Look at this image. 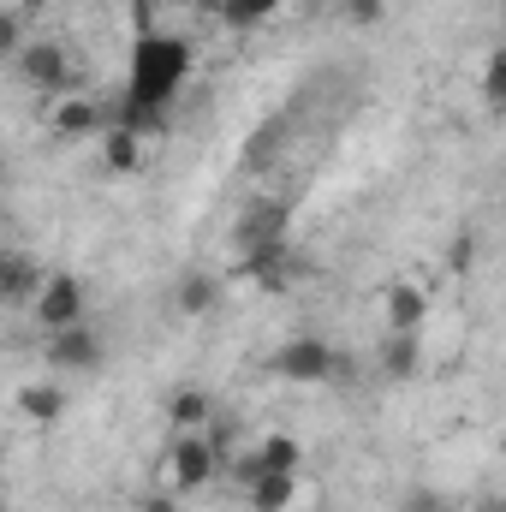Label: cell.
Instances as JSON below:
<instances>
[{"instance_id": "6da1fadb", "label": "cell", "mask_w": 506, "mask_h": 512, "mask_svg": "<svg viewBox=\"0 0 506 512\" xmlns=\"http://www.w3.org/2000/svg\"><path fill=\"white\" fill-rule=\"evenodd\" d=\"M191 42L185 36H161V30H143L131 42V60H126V96H120V114L114 126L126 131H149L161 126V108L179 96V84L191 78Z\"/></svg>"}, {"instance_id": "7a4b0ae2", "label": "cell", "mask_w": 506, "mask_h": 512, "mask_svg": "<svg viewBox=\"0 0 506 512\" xmlns=\"http://www.w3.org/2000/svg\"><path fill=\"white\" fill-rule=\"evenodd\" d=\"M274 376L304 382V387H322V382H334V376H340V352H334L328 340H316V334L286 340V346L274 352Z\"/></svg>"}, {"instance_id": "3957f363", "label": "cell", "mask_w": 506, "mask_h": 512, "mask_svg": "<svg viewBox=\"0 0 506 512\" xmlns=\"http://www.w3.org/2000/svg\"><path fill=\"white\" fill-rule=\"evenodd\" d=\"M221 477V453L203 441V435H179L173 447H167V483H173V495H197V489H209Z\"/></svg>"}, {"instance_id": "277c9868", "label": "cell", "mask_w": 506, "mask_h": 512, "mask_svg": "<svg viewBox=\"0 0 506 512\" xmlns=\"http://www.w3.org/2000/svg\"><path fill=\"white\" fill-rule=\"evenodd\" d=\"M18 78L30 84V90H78V60L60 48V42H30V48H18Z\"/></svg>"}, {"instance_id": "5b68a950", "label": "cell", "mask_w": 506, "mask_h": 512, "mask_svg": "<svg viewBox=\"0 0 506 512\" xmlns=\"http://www.w3.org/2000/svg\"><path fill=\"white\" fill-rule=\"evenodd\" d=\"M30 310H36V322L54 334V328H78L84 322V280L78 274H48L42 280V292L30 298Z\"/></svg>"}, {"instance_id": "8992f818", "label": "cell", "mask_w": 506, "mask_h": 512, "mask_svg": "<svg viewBox=\"0 0 506 512\" xmlns=\"http://www.w3.org/2000/svg\"><path fill=\"white\" fill-rule=\"evenodd\" d=\"M42 358H48V370H96V364H102V334H96L90 322L54 328L48 346H42Z\"/></svg>"}, {"instance_id": "52a82bcc", "label": "cell", "mask_w": 506, "mask_h": 512, "mask_svg": "<svg viewBox=\"0 0 506 512\" xmlns=\"http://www.w3.org/2000/svg\"><path fill=\"white\" fill-rule=\"evenodd\" d=\"M286 221H292L286 197H262V203H251V209L239 215V233H233V245H239V251L274 245V239H286Z\"/></svg>"}, {"instance_id": "ba28073f", "label": "cell", "mask_w": 506, "mask_h": 512, "mask_svg": "<svg viewBox=\"0 0 506 512\" xmlns=\"http://www.w3.org/2000/svg\"><path fill=\"white\" fill-rule=\"evenodd\" d=\"M42 280H48V274H42L36 256L30 251H6V245H0V304H12V310L30 304V298L42 292Z\"/></svg>"}, {"instance_id": "9c48e42d", "label": "cell", "mask_w": 506, "mask_h": 512, "mask_svg": "<svg viewBox=\"0 0 506 512\" xmlns=\"http://www.w3.org/2000/svg\"><path fill=\"white\" fill-rule=\"evenodd\" d=\"M298 459H304V447L292 435H262L251 453L239 459V483H251L256 471H298Z\"/></svg>"}, {"instance_id": "30bf717a", "label": "cell", "mask_w": 506, "mask_h": 512, "mask_svg": "<svg viewBox=\"0 0 506 512\" xmlns=\"http://www.w3.org/2000/svg\"><path fill=\"white\" fill-rule=\"evenodd\" d=\"M417 370H423V340H417V328H393L387 346H381V376H387V382H411Z\"/></svg>"}, {"instance_id": "8fae6325", "label": "cell", "mask_w": 506, "mask_h": 512, "mask_svg": "<svg viewBox=\"0 0 506 512\" xmlns=\"http://www.w3.org/2000/svg\"><path fill=\"white\" fill-rule=\"evenodd\" d=\"M215 304H221V280H215L209 268L179 274V286H173V310H179V316H209Z\"/></svg>"}, {"instance_id": "7c38bea8", "label": "cell", "mask_w": 506, "mask_h": 512, "mask_svg": "<svg viewBox=\"0 0 506 512\" xmlns=\"http://www.w3.org/2000/svg\"><path fill=\"white\" fill-rule=\"evenodd\" d=\"M245 489H251V512H286L298 501V471H256Z\"/></svg>"}, {"instance_id": "4fadbf2b", "label": "cell", "mask_w": 506, "mask_h": 512, "mask_svg": "<svg viewBox=\"0 0 506 512\" xmlns=\"http://www.w3.org/2000/svg\"><path fill=\"white\" fill-rule=\"evenodd\" d=\"M245 274H251L256 286L280 292V286H286V274H292V245H286V239H274V245H256V251H245Z\"/></svg>"}, {"instance_id": "5bb4252c", "label": "cell", "mask_w": 506, "mask_h": 512, "mask_svg": "<svg viewBox=\"0 0 506 512\" xmlns=\"http://www.w3.org/2000/svg\"><path fill=\"white\" fill-rule=\"evenodd\" d=\"M48 126L60 131V137H90V131L102 126V108H96L90 96H60V102L48 108Z\"/></svg>"}, {"instance_id": "9a60e30c", "label": "cell", "mask_w": 506, "mask_h": 512, "mask_svg": "<svg viewBox=\"0 0 506 512\" xmlns=\"http://www.w3.org/2000/svg\"><path fill=\"white\" fill-rule=\"evenodd\" d=\"M18 411H24V423H54V417H66V387L60 382H24L18 387Z\"/></svg>"}, {"instance_id": "2e32d148", "label": "cell", "mask_w": 506, "mask_h": 512, "mask_svg": "<svg viewBox=\"0 0 506 512\" xmlns=\"http://www.w3.org/2000/svg\"><path fill=\"white\" fill-rule=\"evenodd\" d=\"M102 167H108V173H137V167H143V131H126V126L108 131V143H102Z\"/></svg>"}, {"instance_id": "e0dca14e", "label": "cell", "mask_w": 506, "mask_h": 512, "mask_svg": "<svg viewBox=\"0 0 506 512\" xmlns=\"http://www.w3.org/2000/svg\"><path fill=\"white\" fill-rule=\"evenodd\" d=\"M423 316H429V292L423 286H393L387 292V322L393 328H417Z\"/></svg>"}, {"instance_id": "ac0fdd59", "label": "cell", "mask_w": 506, "mask_h": 512, "mask_svg": "<svg viewBox=\"0 0 506 512\" xmlns=\"http://www.w3.org/2000/svg\"><path fill=\"white\" fill-rule=\"evenodd\" d=\"M167 417H173L179 429H197V423H209V417H215V405H209V393H203V387H179V393L167 399Z\"/></svg>"}, {"instance_id": "d6986e66", "label": "cell", "mask_w": 506, "mask_h": 512, "mask_svg": "<svg viewBox=\"0 0 506 512\" xmlns=\"http://www.w3.org/2000/svg\"><path fill=\"white\" fill-rule=\"evenodd\" d=\"M280 12V0H221V18L233 24V30H256V24H268Z\"/></svg>"}, {"instance_id": "ffe728a7", "label": "cell", "mask_w": 506, "mask_h": 512, "mask_svg": "<svg viewBox=\"0 0 506 512\" xmlns=\"http://www.w3.org/2000/svg\"><path fill=\"white\" fill-rule=\"evenodd\" d=\"M24 48V18L12 6H0V54H18Z\"/></svg>"}, {"instance_id": "44dd1931", "label": "cell", "mask_w": 506, "mask_h": 512, "mask_svg": "<svg viewBox=\"0 0 506 512\" xmlns=\"http://www.w3.org/2000/svg\"><path fill=\"white\" fill-rule=\"evenodd\" d=\"M381 12H387V0H346L352 24H381Z\"/></svg>"}, {"instance_id": "7402d4cb", "label": "cell", "mask_w": 506, "mask_h": 512, "mask_svg": "<svg viewBox=\"0 0 506 512\" xmlns=\"http://www.w3.org/2000/svg\"><path fill=\"white\" fill-rule=\"evenodd\" d=\"M405 512H441V501L429 489H417V501H405Z\"/></svg>"}, {"instance_id": "603a6c76", "label": "cell", "mask_w": 506, "mask_h": 512, "mask_svg": "<svg viewBox=\"0 0 506 512\" xmlns=\"http://www.w3.org/2000/svg\"><path fill=\"white\" fill-rule=\"evenodd\" d=\"M447 262H453V268H471V239H459V245H453V256H447Z\"/></svg>"}, {"instance_id": "cb8c5ba5", "label": "cell", "mask_w": 506, "mask_h": 512, "mask_svg": "<svg viewBox=\"0 0 506 512\" xmlns=\"http://www.w3.org/2000/svg\"><path fill=\"white\" fill-rule=\"evenodd\" d=\"M143 512H179V501H173V495H155V501H149Z\"/></svg>"}, {"instance_id": "d4e9b609", "label": "cell", "mask_w": 506, "mask_h": 512, "mask_svg": "<svg viewBox=\"0 0 506 512\" xmlns=\"http://www.w3.org/2000/svg\"><path fill=\"white\" fill-rule=\"evenodd\" d=\"M36 12H48V0H18V18H36Z\"/></svg>"}, {"instance_id": "484cf974", "label": "cell", "mask_w": 506, "mask_h": 512, "mask_svg": "<svg viewBox=\"0 0 506 512\" xmlns=\"http://www.w3.org/2000/svg\"><path fill=\"white\" fill-rule=\"evenodd\" d=\"M477 512H506V507L495 501V495H489V501H477Z\"/></svg>"}, {"instance_id": "4316f807", "label": "cell", "mask_w": 506, "mask_h": 512, "mask_svg": "<svg viewBox=\"0 0 506 512\" xmlns=\"http://www.w3.org/2000/svg\"><path fill=\"white\" fill-rule=\"evenodd\" d=\"M167 6H203V0H167Z\"/></svg>"}, {"instance_id": "83f0119b", "label": "cell", "mask_w": 506, "mask_h": 512, "mask_svg": "<svg viewBox=\"0 0 506 512\" xmlns=\"http://www.w3.org/2000/svg\"><path fill=\"white\" fill-rule=\"evenodd\" d=\"M114 6H126V0H114Z\"/></svg>"}, {"instance_id": "f1b7e54d", "label": "cell", "mask_w": 506, "mask_h": 512, "mask_svg": "<svg viewBox=\"0 0 506 512\" xmlns=\"http://www.w3.org/2000/svg\"><path fill=\"white\" fill-rule=\"evenodd\" d=\"M0 512H6V507H0Z\"/></svg>"}]
</instances>
